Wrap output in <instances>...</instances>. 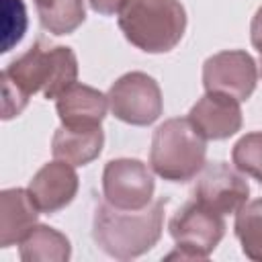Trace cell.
<instances>
[{
    "mask_svg": "<svg viewBox=\"0 0 262 262\" xmlns=\"http://www.w3.org/2000/svg\"><path fill=\"white\" fill-rule=\"evenodd\" d=\"M125 39L145 53L174 49L186 31V12L178 0H131L119 14Z\"/></svg>",
    "mask_w": 262,
    "mask_h": 262,
    "instance_id": "3",
    "label": "cell"
},
{
    "mask_svg": "<svg viewBox=\"0 0 262 262\" xmlns=\"http://www.w3.org/2000/svg\"><path fill=\"white\" fill-rule=\"evenodd\" d=\"M29 96L8 80H2V119L8 121L25 111Z\"/></svg>",
    "mask_w": 262,
    "mask_h": 262,
    "instance_id": "19",
    "label": "cell"
},
{
    "mask_svg": "<svg viewBox=\"0 0 262 262\" xmlns=\"http://www.w3.org/2000/svg\"><path fill=\"white\" fill-rule=\"evenodd\" d=\"M176 250L166 260H205L225 235L223 215L213 213L196 201L182 205L168 223Z\"/></svg>",
    "mask_w": 262,
    "mask_h": 262,
    "instance_id": "5",
    "label": "cell"
},
{
    "mask_svg": "<svg viewBox=\"0 0 262 262\" xmlns=\"http://www.w3.org/2000/svg\"><path fill=\"white\" fill-rule=\"evenodd\" d=\"M231 160L239 172L262 184V131L246 133L231 149Z\"/></svg>",
    "mask_w": 262,
    "mask_h": 262,
    "instance_id": "17",
    "label": "cell"
},
{
    "mask_svg": "<svg viewBox=\"0 0 262 262\" xmlns=\"http://www.w3.org/2000/svg\"><path fill=\"white\" fill-rule=\"evenodd\" d=\"M27 31V8L23 0H2L0 8V33H2V53L10 51Z\"/></svg>",
    "mask_w": 262,
    "mask_h": 262,
    "instance_id": "18",
    "label": "cell"
},
{
    "mask_svg": "<svg viewBox=\"0 0 262 262\" xmlns=\"http://www.w3.org/2000/svg\"><path fill=\"white\" fill-rule=\"evenodd\" d=\"M39 207L27 188H6L0 194V246L18 244L35 225Z\"/></svg>",
    "mask_w": 262,
    "mask_h": 262,
    "instance_id": "13",
    "label": "cell"
},
{
    "mask_svg": "<svg viewBox=\"0 0 262 262\" xmlns=\"http://www.w3.org/2000/svg\"><path fill=\"white\" fill-rule=\"evenodd\" d=\"M2 80H8L29 98L41 92L45 98H57L78 80V59L76 53L66 45H47L37 41L20 57L10 61Z\"/></svg>",
    "mask_w": 262,
    "mask_h": 262,
    "instance_id": "2",
    "label": "cell"
},
{
    "mask_svg": "<svg viewBox=\"0 0 262 262\" xmlns=\"http://www.w3.org/2000/svg\"><path fill=\"white\" fill-rule=\"evenodd\" d=\"M27 190L41 213H57L74 201L78 192V174L72 164L53 160L31 178Z\"/></svg>",
    "mask_w": 262,
    "mask_h": 262,
    "instance_id": "11",
    "label": "cell"
},
{
    "mask_svg": "<svg viewBox=\"0 0 262 262\" xmlns=\"http://www.w3.org/2000/svg\"><path fill=\"white\" fill-rule=\"evenodd\" d=\"M74 0H35V6H37V14H39V20L51 16L53 12H57L59 8L72 4Z\"/></svg>",
    "mask_w": 262,
    "mask_h": 262,
    "instance_id": "21",
    "label": "cell"
},
{
    "mask_svg": "<svg viewBox=\"0 0 262 262\" xmlns=\"http://www.w3.org/2000/svg\"><path fill=\"white\" fill-rule=\"evenodd\" d=\"M108 96L86 84H72L55 98V111L63 127L94 129L106 117Z\"/></svg>",
    "mask_w": 262,
    "mask_h": 262,
    "instance_id": "12",
    "label": "cell"
},
{
    "mask_svg": "<svg viewBox=\"0 0 262 262\" xmlns=\"http://www.w3.org/2000/svg\"><path fill=\"white\" fill-rule=\"evenodd\" d=\"M106 96L111 113L127 125H151L164 111L162 90L158 82L143 72H129L121 76L113 82Z\"/></svg>",
    "mask_w": 262,
    "mask_h": 262,
    "instance_id": "6",
    "label": "cell"
},
{
    "mask_svg": "<svg viewBox=\"0 0 262 262\" xmlns=\"http://www.w3.org/2000/svg\"><path fill=\"white\" fill-rule=\"evenodd\" d=\"M258 74L262 76V57H260V63H258Z\"/></svg>",
    "mask_w": 262,
    "mask_h": 262,
    "instance_id": "23",
    "label": "cell"
},
{
    "mask_svg": "<svg viewBox=\"0 0 262 262\" xmlns=\"http://www.w3.org/2000/svg\"><path fill=\"white\" fill-rule=\"evenodd\" d=\"M154 176L149 168L131 158L111 160L102 172V194L117 209L137 211L154 201Z\"/></svg>",
    "mask_w": 262,
    "mask_h": 262,
    "instance_id": "7",
    "label": "cell"
},
{
    "mask_svg": "<svg viewBox=\"0 0 262 262\" xmlns=\"http://www.w3.org/2000/svg\"><path fill=\"white\" fill-rule=\"evenodd\" d=\"M192 194L196 203L211 209L213 213L229 215L237 213L248 203L250 186L244 178V172L225 162H213L205 164V168L199 172Z\"/></svg>",
    "mask_w": 262,
    "mask_h": 262,
    "instance_id": "8",
    "label": "cell"
},
{
    "mask_svg": "<svg viewBox=\"0 0 262 262\" xmlns=\"http://www.w3.org/2000/svg\"><path fill=\"white\" fill-rule=\"evenodd\" d=\"M207 158V139L188 119L164 121L151 137L149 166L170 182H188L203 168Z\"/></svg>",
    "mask_w": 262,
    "mask_h": 262,
    "instance_id": "4",
    "label": "cell"
},
{
    "mask_svg": "<svg viewBox=\"0 0 262 262\" xmlns=\"http://www.w3.org/2000/svg\"><path fill=\"white\" fill-rule=\"evenodd\" d=\"M18 246L25 262H66L72 254L70 239L49 225H35Z\"/></svg>",
    "mask_w": 262,
    "mask_h": 262,
    "instance_id": "15",
    "label": "cell"
},
{
    "mask_svg": "<svg viewBox=\"0 0 262 262\" xmlns=\"http://www.w3.org/2000/svg\"><path fill=\"white\" fill-rule=\"evenodd\" d=\"M166 203V199H156L143 209L127 211L100 201L92 219L96 246L117 260H131L149 252L162 237Z\"/></svg>",
    "mask_w": 262,
    "mask_h": 262,
    "instance_id": "1",
    "label": "cell"
},
{
    "mask_svg": "<svg viewBox=\"0 0 262 262\" xmlns=\"http://www.w3.org/2000/svg\"><path fill=\"white\" fill-rule=\"evenodd\" d=\"M90 2V8L98 14H104V16H113V14H121L123 8L131 2V0H88Z\"/></svg>",
    "mask_w": 262,
    "mask_h": 262,
    "instance_id": "20",
    "label": "cell"
},
{
    "mask_svg": "<svg viewBox=\"0 0 262 262\" xmlns=\"http://www.w3.org/2000/svg\"><path fill=\"white\" fill-rule=\"evenodd\" d=\"M258 66L250 53L242 49L219 51L203 66V86L207 92L227 94L239 102L248 100L256 90Z\"/></svg>",
    "mask_w": 262,
    "mask_h": 262,
    "instance_id": "9",
    "label": "cell"
},
{
    "mask_svg": "<svg viewBox=\"0 0 262 262\" xmlns=\"http://www.w3.org/2000/svg\"><path fill=\"white\" fill-rule=\"evenodd\" d=\"M235 235L242 244V252L256 262H262V199L246 203L235 213Z\"/></svg>",
    "mask_w": 262,
    "mask_h": 262,
    "instance_id": "16",
    "label": "cell"
},
{
    "mask_svg": "<svg viewBox=\"0 0 262 262\" xmlns=\"http://www.w3.org/2000/svg\"><path fill=\"white\" fill-rule=\"evenodd\" d=\"M250 39H252V45L254 49L260 53L262 57V6L256 10L254 18H252V25H250Z\"/></svg>",
    "mask_w": 262,
    "mask_h": 262,
    "instance_id": "22",
    "label": "cell"
},
{
    "mask_svg": "<svg viewBox=\"0 0 262 262\" xmlns=\"http://www.w3.org/2000/svg\"><path fill=\"white\" fill-rule=\"evenodd\" d=\"M104 145V133L100 127L94 129H70L59 127L51 139V151L55 160L72 166H86L96 160Z\"/></svg>",
    "mask_w": 262,
    "mask_h": 262,
    "instance_id": "14",
    "label": "cell"
},
{
    "mask_svg": "<svg viewBox=\"0 0 262 262\" xmlns=\"http://www.w3.org/2000/svg\"><path fill=\"white\" fill-rule=\"evenodd\" d=\"M188 121L205 139H213V141L227 139L242 129L239 100L227 94L207 92L203 98H199L192 104L188 113Z\"/></svg>",
    "mask_w": 262,
    "mask_h": 262,
    "instance_id": "10",
    "label": "cell"
}]
</instances>
